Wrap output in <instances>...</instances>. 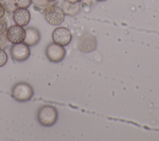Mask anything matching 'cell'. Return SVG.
I'll use <instances>...</instances> for the list:
<instances>
[{
  "mask_svg": "<svg viewBox=\"0 0 159 141\" xmlns=\"http://www.w3.org/2000/svg\"><path fill=\"white\" fill-rule=\"evenodd\" d=\"M13 20L20 26L27 25L30 20V13L27 8L17 7L13 12Z\"/></svg>",
  "mask_w": 159,
  "mask_h": 141,
  "instance_id": "9c48e42d",
  "label": "cell"
},
{
  "mask_svg": "<svg viewBox=\"0 0 159 141\" xmlns=\"http://www.w3.org/2000/svg\"><path fill=\"white\" fill-rule=\"evenodd\" d=\"M32 1L35 4L45 9L48 6L53 4V2H49L47 0H32Z\"/></svg>",
  "mask_w": 159,
  "mask_h": 141,
  "instance_id": "9a60e30c",
  "label": "cell"
},
{
  "mask_svg": "<svg viewBox=\"0 0 159 141\" xmlns=\"http://www.w3.org/2000/svg\"><path fill=\"white\" fill-rule=\"evenodd\" d=\"M58 119V112L56 108L50 105H44L38 111L37 119L39 122L45 127H50L55 124Z\"/></svg>",
  "mask_w": 159,
  "mask_h": 141,
  "instance_id": "6da1fadb",
  "label": "cell"
},
{
  "mask_svg": "<svg viewBox=\"0 0 159 141\" xmlns=\"http://www.w3.org/2000/svg\"><path fill=\"white\" fill-rule=\"evenodd\" d=\"M16 5L17 7L20 8H28L31 3L32 0H14Z\"/></svg>",
  "mask_w": 159,
  "mask_h": 141,
  "instance_id": "4fadbf2b",
  "label": "cell"
},
{
  "mask_svg": "<svg viewBox=\"0 0 159 141\" xmlns=\"http://www.w3.org/2000/svg\"><path fill=\"white\" fill-rule=\"evenodd\" d=\"M44 17L49 24L52 25H59L63 22L65 14L62 8L52 4L45 9Z\"/></svg>",
  "mask_w": 159,
  "mask_h": 141,
  "instance_id": "3957f363",
  "label": "cell"
},
{
  "mask_svg": "<svg viewBox=\"0 0 159 141\" xmlns=\"http://www.w3.org/2000/svg\"><path fill=\"white\" fill-rule=\"evenodd\" d=\"M7 55L4 49L0 48V67L4 66L7 61Z\"/></svg>",
  "mask_w": 159,
  "mask_h": 141,
  "instance_id": "2e32d148",
  "label": "cell"
},
{
  "mask_svg": "<svg viewBox=\"0 0 159 141\" xmlns=\"http://www.w3.org/2000/svg\"><path fill=\"white\" fill-rule=\"evenodd\" d=\"M6 37L8 40L12 43L23 42L25 37V29L19 25H12L6 30Z\"/></svg>",
  "mask_w": 159,
  "mask_h": 141,
  "instance_id": "52a82bcc",
  "label": "cell"
},
{
  "mask_svg": "<svg viewBox=\"0 0 159 141\" xmlns=\"http://www.w3.org/2000/svg\"><path fill=\"white\" fill-rule=\"evenodd\" d=\"M97 47V40L96 37L89 33H85L81 36L78 42L80 50L84 53H89Z\"/></svg>",
  "mask_w": 159,
  "mask_h": 141,
  "instance_id": "ba28073f",
  "label": "cell"
},
{
  "mask_svg": "<svg viewBox=\"0 0 159 141\" xmlns=\"http://www.w3.org/2000/svg\"><path fill=\"white\" fill-rule=\"evenodd\" d=\"M10 42L8 40L5 34L0 35V48L5 49L9 46Z\"/></svg>",
  "mask_w": 159,
  "mask_h": 141,
  "instance_id": "5bb4252c",
  "label": "cell"
},
{
  "mask_svg": "<svg viewBox=\"0 0 159 141\" xmlns=\"http://www.w3.org/2000/svg\"><path fill=\"white\" fill-rule=\"evenodd\" d=\"M34 94V91L32 87L25 82L16 83L12 89V96L13 98L21 102L30 100Z\"/></svg>",
  "mask_w": 159,
  "mask_h": 141,
  "instance_id": "7a4b0ae2",
  "label": "cell"
},
{
  "mask_svg": "<svg viewBox=\"0 0 159 141\" xmlns=\"http://www.w3.org/2000/svg\"><path fill=\"white\" fill-rule=\"evenodd\" d=\"M62 9L65 15L73 16L78 14L80 11V4L78 3H70L66 1L62 4Z\"/></svg>",
  "mask_w": 159,
  "mask_h": 141,
  "instance_id": "8fae6325",
  "label": "cell"
},
{
  "mask_svg": "<svg viewBox=\"0 0 159 141\" xmlns=\"http://www.w3.org/2000/svg\"><path fill=\"white\" fill-rule=\"evenodd\" d=\"M10 53L12 58L17 61H24L30 55L29 46L24 42L14 43L10 48Z\"/></svg>",
  "mask_w": 159,
  "mask_h": 141,
  "instance_id": "277c9868",
  "label": "cell"
},
{
  "mask_svg": "<svg viewBox=\"0 0 159 141\" xmlns=\"http://www.w3.org/2000/svg\"><path fill=\"white\" fill-rule=\"evenodd\" d=\"M25 37L24 42L29 46L37 45L40 40V32L34 27H28L25 29Z\"/></svg>",
  "mask_w": 159,
  "mask_h": 141,
  "instance_id": "30bf717a",
  "label": "cell"
},
{
  "mask_svg": "<svg viewBox=\"0 0 159 141\" xmlns=\"http://www.w3.org/2000/svg\"><path fill=\"white\" fill-rule=\"evenodd\" d=\"M52 39L54 43L64 47L70 43L72 39V35L67 28L59 27L53 30Z\"/></svg>",
  "mask_w": 159,
  "mask_h": 141,
  "instance_id": "8992f818",
  "label": "cell"
},
{
  "mask_svg": "<svg viewBox=\"0 0 159 141\" xmlns=\"http://www.w3.org/2000/svg\"><path fill=\"white\" fill-rule=\"evenodd\" d=\"M5 12H6V9L4 5L1 2H0V19H2L4 17L5 14Z\"/></svg>",
  "mask_w": 159,
  "mask_h": 141,
  "instance_id": "ac0fdd59",
  "label": "cell"
},
{
  "mask_svg": "<svg viewBox=\"0 0 159 141\" xmlns=\"http://www.w3.org/2000/svg\"><path fill=\"white\" fill-rule=\"evenodd\" d=\"M48 1H49V2H55V1H56L57 0H47Z\"/></svg>",
  "mask_w": 159,
  "mask_h": 141,
  "instance_id": "ffe728a7",
  "label": "cell"
},
{
  "mask_svg": "<svg viewBox=\"0 0 159 141\" xmlns=\"http://www.w3.org/2000/svg\"><path fill=\"white\" fill-rule=\"evenodd\" d=\"M45 53L48 59L50 61L58 63L65 58L66 50L63 46L53 42L50 43L47 47Z\"/></svg>",
  "mask_w": 159,
  "mask_h": 141,
  "instance_id": "5b68a950",
  "label": "cell"
},
{
  "mask_svg": "<svg viewBox=\"0 0 159 141\" xmlns=\"http://www.w3.org/2000/svg\"><path fill=\"white\" fill-rule=\"evenodd\" d=\"M7 29V25L5 20L0 19V35L5 34Z\"/></svg>",
  "mask_w": 159,
  "mask_h": 141,
  "instance_id": "e0dca14e",
  "label": "cell"
},
{
  "mask_svg": "<svg viewBox=\"0 0 159 141\" xmlns=\"http://www.w3.org/2000/svg\"><path fill=\"white\" fill-rule=\"evenodd\" d=\"M96 1H106V0H96Z\"/></svg>",
  "mask_w": 159,
  "mask_h": 141,
  "instance_id": "44dd1931",
  "label": "cell"
},
{
  "mask_svg": "<svg viewBox=\"0 0 159 141\" xmlns=\"http://www.w3.org/2000/svg\"><path fill=\"white\" fill-rule=\"evenodd\" d=\"M2 4L4 5L5 9L9 12H14V11L17 8L14 0H3Z\"/></svg>",
  "mask_w": 159,
  "mask_h": 141,
  "instance_id": "7c38bea8",
  "label": "cell"
},
{
  "mask_svg": "<svg viewBox=\"0 0 159 141\" xmlns=\"http://www.w3.org/2000/svg\"><path fill=\"white\" fill-rule=\"evenodd\" d=\"M65 1L70 3H78L81 2L82 0H65Z\"/></svg>",
  "mask_w": 159,
  "mask_h": 141,
  "instance_id": "d6986e66",
  "label": "cell"
}]
</instances>
